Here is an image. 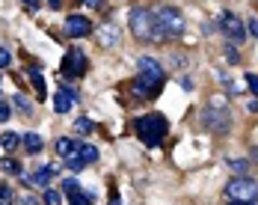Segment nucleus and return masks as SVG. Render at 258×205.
<instances>
[{"instance_id":"nucleus-1","label":"nucleus","mask_w":258,"mask_h":205,"mask_svg":"<svg viewBox=\"0 0 258 205\" xmlns=\"http://www.w3.org/2000/svg\"><path fill=\"white\" fill-rule=\"evenodd\" d=\"M137 69H140V75H137V80L131 83L128 89L134 92V98H155L160 92V86H163V80H166L163 66L157 63L155 57H140Z\"/></svg>"},{"instance_id":"nucleus-2","label":"nucleus","mask_w":258,"mask_h":205,"mask_svg":"<svg viewBox=\"0 0 258 205\" xmlns=\"http://www.w3.org/2000/svg\"><path fill=\"white\" fill-rule=\"evenodd\" d=\"M169 131V119L163 113H143L137 119V137L146 143V146H160L163 137Z\"/></svg>"},{"instance_id":"nucleus-3","label":"nucleus","mask_w":258,"mask_h":205,"mask_svg":"<svg viewBox=\"0 0 258 205\" xmlns=\"http://www.w3.org/2000/svg\"><path fill=\"white\" fill-rule=\"evenodd\" d=\"M128 24H131V33L140 39V42H163L160 33H157V24H155V12L146 9V6H134L128 12Z\"/></svg>"},{"instance_id":"nucleus-4","label":"nucleus","mask_w":258,"mask_h":205,"mask_svg":"<svg viewBox=\"0 0 258 205\" xmlns=\"http://www.w3.org/2000/svg\"><path fill=\"white\" fill-rule=\"evenodd\" d=\"M152 12H155V24H157V33H160L163 42H166V39H178V36H184L187 21H184V15H181L175 6H157V9H152Z\"/></svg>"},{"instance_id":"nucleus-5","label":"nucleus","mask_w":258,"mask_h":205,"mask_svg":"<svg viewBox=\"0 0 258 205\" xmlns=\"http://www.w3.org/2000/svg\"><path fill=\"white\" fill-rule=\"evenodd\" d=\"M202 125L208 131H214V134H223V131L232 128V113H229V107L220 101H211L202 107Z\"/></svg>"},{"instance_id":"nucleus-6","label":"nucleus","mask_w":258,"mask_h":205,"mask_svg":"<svg viewBox=\"0 0 258 205\" xmlns=\"http://www.w3.org/2000/svg\"><path fill=\"white\" fill-rule=\"evenodd\" d=\"M226 196L234 199V202H252L258 196V181L246 179V176H234V179L226 184Z\"/></svg>"},{"instance_id":"nucleus-7","label":"nucleus","mask_w":258,"mask_h":205,"mask_svg":"<svg viewBox=\"0 0 258 205\" xmlns=\"http://www.w3.org/2000/svg\"><path fill=\"white\" fill-rule=\"evenodd\" d=\"M220 33L232 42V45H240L246 39V24L234 15V12H223L220 15Z\"/></svg>"},{"instance_id":"nucleus-8","label":"nucleus","mask_w":258,"mask_h":205,"mask_svg":"<svg viewBox=\"0 0 258 205\" xmlns=\"http://www.w3.org/2000/svg\"><path fill=\"white\" fill-rule=\"evenodd\" d=\"M62 75L66 77H83L86 75V57L80 48H72L62 60Z\"/></svg>"},{"instance_id":"nucleus-9","label":"nucleus","mask_w":258,"mask_h":205,"mask_svg":"<svg viewBox=\"0 0 258 205\" xmlns=\"http://www.w3.org/2000/svg\"><path fill=\"white\" fill-rule=\"evenodd\" d=\"M95 42L101 45V48H119V42H122V27L113 24V21H107L95 30Z\"/></svg>"},{"instance_id":"nucleus-10","label":"nucleus","mask_w":258,"mask_h":205,"mask_svg":"<svg viewBox=\"0 0 258 205\" xmlns=\"http://www.w3.org/2000/svg\"><path fill=\"white\" fill-rule=\"evenodd\" d=\"M66 33L72 39H83V36H92V21L86 15H69L66 21Z\"/></svg>"},{"instance_id":"nucleus-11","label":"nucleus","mask_w":258,"mask_h":205,"mask_svg":"<svg viewBox=\"0 0 258 205\" xmlns=\"http://www.w3.org/2000/svg\"><path fill=\"white\" fill-rule=\"evenodd\" d=\"M72 104H78V92L69 89V86H59L56 95H53V110H56V113H69Z\"/></svg>"},{"instance_id":"nucleus-12","label":"nucleus","mask_w":258,"mask_h":205,"mask_svg":"<svg viewBox=\"0 0 258 205\" xmlns=\"http://www.w3.org/2000/svg\"><path fill=\"white\" fill-rule=\"evenodd\" d=\"M56 173H59V170H56L53 164H45V167H39V173H36V176H24V173H21V181L36 184V187H48V181H51Z\"/></svg>"},{"instance_id":"nucleus-13","label":"nucleus","mask_w":258,"mask_h":205,"mask_svg":"<svg viewBox=\"0 0 258 205\" xmlns=\"http://www.w3.org/2000/svg\"><path fill=\"white\" fill-rule=\"evenodd\" d=\"M53 149H56V155L69 158V155H78L80 152V143H78V140H69V137H59V140L53 143Z\"/></svg>"},{"instance_id":"nucleus-14","label":"nucleus","mask_w":258,"mask_h":205,"mask_svg":"<svg viewBox=\"0 0 258 205\" xmlns=\"http://www.w3.org/2000/svg\"><path fill=\"white\" fill-rule=\"evenodd\" d=\"M27 75H30V83H33L36 95H39V98H48V89H45V77H42V72H39V69H30Z\"/></svg>"},{"instance_id":"nucleus-15","label":"nucleus","mask_w":258,"mask_h":205,"mask_svg":"<svg viewBox=\"0 0 258 205\" xmlns=\"http://www.w3.org/2000/svg\"><path fill=\"white\" fill-rule=\"evenodd\" d=\"M21 143H24V149L30 155H39V152H42V146H45L39 134H24V137H21Z\"/></svg>"},{"instance_id":"nucleus-16","label":"nucleus","mask_w":258,"mask_h":205,"mask_svg":"<svg viewBox=\"0 0 258 205\" xmlns=\"http://www.w3.org/2000/svg\"><path fill=\"white\" fill-rule=\"evenodd\" d=\"M0 146H3L6 152H15V149L21 146V137H18V134H12V131H6V134L0 137Z\"/></svg>"},{"instance_id":"nucleus-17","label":"nucleus","mask_w":258,"mask_h":205,"mask_svg":"<svg viewBox=\"0 0 258 205\" xmlns=\"http://www.w3.org/2000/svg\"><path fill=\"white\" fill-rule=\"evenodd\" d=\"M69 205H92V193H86V190L80 187L75 193H69Z\"/></svg>"},{"instance_id":"nucleus-18","label":"nucleus","mask_w":258,"mask_h":205,"mask_svg":"<svg viewBox=\"0 0 258 205\" xmlns=\"http://www.w3.org/2000/svg\"><path fill=\"white\" fill-rule=\"evenodd\" d=\"M80 158H83V164H95L98 161V149L89 146V143H80Z\"/></svg>"},{"instance_id":"nucleus-19","label":"nucleus","mask_w":258,"mask_h":205,"mask_svg":"<svg viewBox=\"0 0 258 205\" xmlns=\"http://www.w3.org/2000/svg\"><path fill=\"white\" fill-rule=\"evenodd\" d=\"M229 167H232L234 176H246V170H249V161H246V158H232V161H229Z\"/></svg>"},{"instance_id":"nucleus-20","label":"nucleus","mask_w":258,"mask_h":205,"mask_svg":"<svg viewBox=\"0 0 258 205\" xmlns=\"http://www.w3.org/2000/svg\"><path fill=\"white\" fill-rule=\"evenodd\" d=\"M0 170H3V173H9V176H21V164H18V161H12V158L0 161Z\"/></svg>"},{"instance_id":"nucleus-21","label":"nucleus","mask_w":258,"mask_h":205,"mask_svg":"<svg viewBox=\"0 0 258 205\" xmlns=\"http://www.w3.org/2000/svg\"><path fill=\"white\" fill-rule=\"evenodd\" d=\"M66 167H69L72 173H80L86 164H83V158H80V152H78V155H69V158H66Z\"/></svg>"},{"instance_id":"nucleus-22","label":"nucleus","mask_w":258,"mask_h":205,"mask_svg":"<svg viewBox=\"0 0 258 205\" xmlns=\"http://www.w3.org/2000/svg\"><path fill=\"white\" fill-rule=\"evenodd\" d=\"M92 128H95V125H92V119H89V116H80V119H75V131H78V134H89Z\"/></svg>"},{"instance_id":"nucleus-23","label":"nucleus","mask_w":258,"mask_h":205,"mask_svg":"<svg viewBox=\"0 0 258 205\" xmlns=\"http://www.w3.org/2000/svg\"><path fill=\"white\" fill-rule=\"evenodd\" d=\"M0 202H3V205L15 202V193H12V187H9V184H0Z\"/></svg>"},{"instance_id":"nucleus-24","label":"nucleus","mask_w":258,"mask_h":205,"mask_svg":"<svg viewBox=\"0 0 258 205\" xmlns=\"http://www.w3.org/2000/svg\"><path fill=\"white\" fill-rule=\"evenodd\" d=\"M12 104H15V107H18V110H24L27 116H30V113H33V104L27 101L24 95H12Z\"/></svg>"},{"instance_id":"nucleus-25","label":"nucleus","mask_w":258,"mask_h":205,"mask_svg":"<svg viewBox=\"0 0 258 205\" xmlns=\"http://www.w3.org/2000/svg\"><path fill=\"white\" fill-rule=\"evenodd\" d=\"M42 202H45V205H59V202H62V196H59L56 190L48 187V190H45V196H42Z\"/></svg>"},{"instance_id":"nucleus-26","label":"nucleus","mask_w":258,"mask_h":205,"mask_svg":"<svg viewBox=\"0 0 258 205\" xmlns=\"http://www.w3.org/2000/svg\"><path fill=\"white\" fill-rule=\"evenodd\" d=\"M62 190H66V196H69V193H75V190H80V181L78 179H66V181H62Z\"/></svg>"},{"instance_id":"nucleus-27","label":"nucleus","mask_w":258,"mask_h":205,"mask_svg":"<svg viewBox=\"0 0 258 205\" xmlns=\"http://www.w3.org/2000/svg\"><path fill=\"white\" fill-rule=\"evenodd\" d=\"M226 57H229V63H237V60H240V51H234V45H232V42L226 45Z\"/></svg>"},{"instance_id":"nucleus-28","label":"nucleus","mask_w":258,"mask_h":205,"mask_svg":"<svg viewBox=\"0 0 258 205\" xmlns=\"http://www.w3.org/2000/svg\"><path fill=\"white\" fill-rule=\"evenodd\" d=\"M9 63H12V54L6 51V48H0V69H6Z\"/></svg>"},{"instance_id":"nucleus-29","label":"nucleus","mask_w":258,"mask_h":205,"mask_svg":"<svg viewBox=\"0 0 258 205\" xmlns=\"http://www.w3.org/2000/svg\"><path fill=\"white\" fill-rule=\"evenodd\" d=\"M246 83H249L252 95H258V75H246Z\"/></svg>"},{"instance_id":"nucleus-30","label":"nucleus","mask_w":258,"mask_h":205,"mask_svg":"<svg viewBox=\"0 0 258 205\" xmlns=\"http://www.w3.org/2000/svg\"><path fill=\"white\" fill-rule=\"evenodd\" d=\"M6 119H9V104L0 98V122H6Z\"/></svg>"},{"instance_id":"nucleus-31","label":"nucleus","mask_w":258,"mask_h":205,"mask_svg":"<svg viewBox=\"0 0 258 205\" xmlns=\"http://www.w3.org/2000/svg\"><path fill=\"white\" fill-rule=\"evenodd\" d=\"M21 3H24L27 9H33V12H36V9H39V0H21Z\"/></svg>"},{"instance_id":"nucleus-32","label":"nucleus","mask_w":258,"mask_h":205,"mask_svg":"<svg viewBox=\"0 0 258 205\" xmlns=\"http://www.w3.org/2000/svg\"><path fill=\"white\" fill-rule=\"evenodd\" d=\"M249 30H252V36H258V18H252V21H249Z\"/></svg>"},{"instance_id":"nucleus-33","label":"nucleus","mask_w":258,"mask_h":205,"mask_svg":"<svg viewBox=\"0 0 258 205\" xmlns=\"http://www.w3.org/2000/svg\"><path fill=\"white\" fill-rule=\"evenodd\" d=\"M80 3H86V6H101L104 0H80Z\"/></svg>"},{"instance_id":"nucleus-34","label":"nucleus","mask_w":258,"mask_h":205,"mask_svg":"<svg viewBox=\"0 0 258 205\" xmlns=\"http://www.w3.org/2000/svg\"><path fill=\"white\" fill-rule=\"evenodd\" d=\"M21 205H39V202H36L33 196H24V199H21Z\"/></svg>"},{"instance_id":"nucleus-35","label":"nucleus","mask_w":258,"mask_h":205,"mask_svg":"<svg viewBox=\"0 0 258 205\" xmlns=\"http://www.w3.org/2000/svg\"><path fill=\"white\" fill-rule=\"evenodd\" d=\"M48 6H51V9H59V6H62V0H48Z\"/></svg>"},{"instance_id":"nucleus-36","label":"nucleus","mask_w":258,"mask_h":205,"mask_svg":"<svg viewBox=\"0 0 258 205\" xmlns=\"http://www.w3.org/2000/svg\"><path fill=\"white\" fill-rule=\"evenodd\" d=\"M232 205H252V202H234V199H232Z\"/></svg>"},{"instance_id":"nucleus-37","label":"nucleus","mask_w":258,"mask_h":205,"mask_svg":"<svg viewBox=\"0 0 258 205\" xmlns=\"http://www.w3.org/2000/svg\"><path fill=\"white\" fill-rule=\"evenodd\" d=\"M252 158H255V161H258V149H255V152H252Z\"/></svg>"},{"instance_id":"nucleus-38","label":"nucleus","mask_w":258,"mask_h":205,"mask_svg":"<svg viewBox=\"0 0 258 205\" xmlns=\"http://www.w3.org/2000/svg\"><path fill=\"white\" fill-rule=\"evenodd\" d=\"M0 205H3V202H0Z\"/></svg>"}]
</instances>
